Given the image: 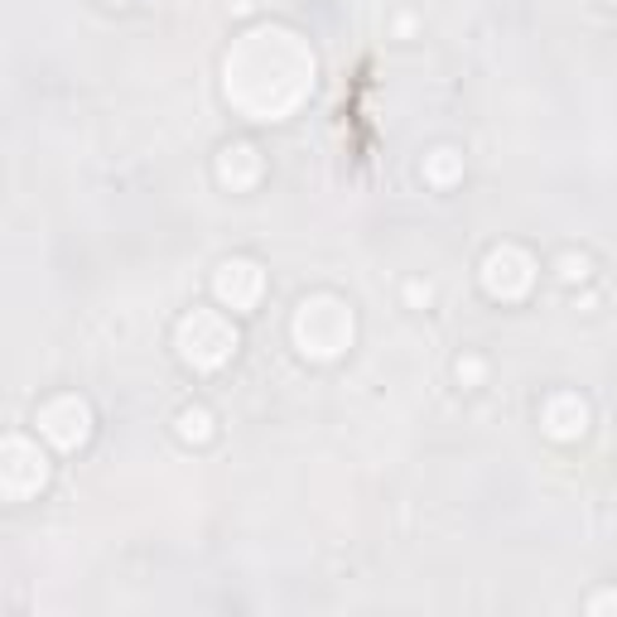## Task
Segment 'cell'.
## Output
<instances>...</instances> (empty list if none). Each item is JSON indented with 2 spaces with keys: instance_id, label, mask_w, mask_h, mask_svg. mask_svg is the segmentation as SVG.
<instances>
[{
  "instance_id": "obj_6",
  "label": "cell",
  "mask_w": 617,
  "mask_h": 617,
  "mask_svg": "<svg viewBox=\"0 0 617 617\" xmlns=\"http://www.w3.org/2000/svg\"><path fill=\"white\" fill-rule=\"evenodd\" d=\"M35 424H39V434L49 439L53 449L72 453V449H82V444H87V434H92V405H87L82 395L63 391V395H53V401H43V405H39Z\"/></svg>"
},
{
  "instance_id": "obj_5",
  "label": "cell",
  "mask_w": 617,
  "mask_h": 617,
  "mask_svg": "<svg viewBox=\"0 0 617 617\" xmlns=\"http://www.w3.org/2000/svg\"><path fill=\"white\" fill-rule=\"evenodd\" d=\"M531 285H536V261H531L526 246L502 242V246H492V252L482 256V290H488L492 300L517 304V300L531 295Z\"/></svg>"
},
{
  "instance_id": "obj_7",
  "label": "cell",
  "mask_w": 617,
  "mask_h": 617,
  "mask_svg": "<svg viewBox=\"0 0 617 617\" xmlns=\"http://www.w3.org/2000/svg\"><path fill=\"white\" fill-rule=\"evenodd\" d=\"M213 295L223 300L232 314H246V308H256L261 295H266V271L246 256H232L213 271Z\"/></svg>"
},
{
  "instance_id": "obj_16",
  "label": "cell",
  "mask_w": 617,
  "mask_h": 617,
  "mask_svg": "<svg viewBox=\"0 0 617 617\" xmlns=\"http://www.w3.org/2000/svg\"><path fill=\"white\" fill-rule=\"evenodd\" d=\"M227 6L237 10V14H246V10H252V0H227Z\"/></svg>"
},
{
  "instance_id": "obj_2",
  "label": "cell",
  "mask_w": 617,
  "mask_h": 617,
  "mask_svg": "<svg viewBox=\"0 0 617 617\" xmlns=\"http://www.w3.org/2000/svg\"><path fill=\"white\" fill-rule=\"evenodd\" d=\"M290 333H295V347L304 352L308 362H333V358H343V352L352 347L358 319H352L347 300H337V295H308V300H300Z\"/></svg>"
},
{
  "instance_id": "obj_11",
  "label": "cell",
  "mask_w": 617,
  "mask_h": 617,
  "mask_svg": "<svg viewBox=\"0 0 617 617\" xmlns=\"http://www.w3.org/2000/svg\"><path fill=\"white\" fill-rule=\"evenodd\" d=\"M174 430H179L184 444H208V439H213V410H208V405H188V410H179Z\"/></svg>"
},
{
  "instance_id": "obj_12",
  "label": "cell",
  "mask_w": 617,
  "mask_h": 617,
  "mask_svg": "<svg viewBox=\"0 0 617 617\" xmlns=\"http://www.w3.org/2000/svg\"><path fill=\"white\" fill-rule=\"evenodd\" d=\"M589 256H584V252H565L560 261H555V275H560V281L565 285H579V281H589Z\"/></svg>"
},
{
  "instance_id": "obj_17",
  "label": "cell",
  "mask_w": 617,
  "mask_h": 617,
  "mask_svg": "<svg viewBox=\"0 0 617 617\" xmlns=\"http://www.w3.org/2000/svg\"><path fill=\"white\" fill-rule=\"evenodd\" d=\"M613 6H617V0H613Z\"/></svg>"
},
{
  "instance_id": "obj_4",
  "label": "cell",
  "mask_w": 617,
  "mask_h": 617,
  "mask_svg": "<svg viewBox=\"0 0 617 617\" xmlns=\"http://www.w3.org/2000/svg\"><path fill=\"white\" fill-rule=\"evenodd\" d=\"M49 482V459L29 434H6L0 444V492L6 502H25Z\"/></svg>"
},
{
  "instance_id": "obj_9",
  "label": "cell",
  "mask_w": 617,
  "mask_h": 617,
  "mask_svg": "<svg viewBox=\"0 0 617 617\" xmlns=\"http://www.w3.org/2000/svg\"><path fill=\"white\" fill-rule=\"evenodd\" d=\"M261 169H266V159H261L256 145H223V155H217V179H223V188H232V194H246V188H256Z\"/></svg>"
},
{
  "instance_id": "obj_15",
  "label": "cell",
  "mask_w": 617,
  "mask_h": 617,
  "mask_svg": "<svg viewBox=\"0 0 617 617\" xmlns=\"http://www.w3.org/2000/svg\"><path fill=\"white\" fill-rule=\"evenodd\" d=\"M430 300H434L430 281H405V304H410V308H424Z\"/></svg>"
},
{
  "instance_id": "obj_13",
  "label": "cell",
  "mask_w": 617,
  "mask_h": 617,
  "mask_svg": "<svg viewBox=\"0 0 617 617\" xmlns=\"http://www.w3.org/2000/svg\"><path fill=\"white\" fill-rule=\"evenodd\" d=\"M453 372H459V381H463V386H478L488 366H482V358H473V352H468V358H459V362H453Z\"/></svg>"
},
{
  "instance_id": "obj_3",
  "label": "cell",
  "mask_w": 617,
  "mask_h": 617,
  "mask_svg": "<svg viewBox=\"0 0 617 617\" xmlns=\"http://www.w3.org/2000/svg\"><path fill=\"white\" fill-rule=\"evenodd\" d=\"M174 347H179V358L194 372H217L237 352V329L217 308H188L179 319V329H174Z\"/></svg>"
},
{
  "instance_id": "obj_1",
  "label": "cell",
  "mask_w": 617,
  "mask_h": 617,
  "mask_svg": "<svg viewBox=\"0 0 617 617\" xmlns=\"http://www.w3.org/2000/svg\"><path fill=\"white\" fill-rule=\"evenodd\" d=\"M314 49L285 25H256L223 58V92L252 121H285L314 92Z\"/></svg>"
},
{
  "instance_id": "obj_8",
  "label": "cell",
  "mask_w": 617,
  "mask_h": 617,
  "mask_svg": "<svg viewBox=\"0 0 617 617\" xmlns=\"http://www.w3.org/2000/svg\"><path fill=\"white\" fill-rule=\"evenodd\" d=\"M540 430L555 444H579L589 434V401L579 391H550L546 405H540Z\"/></svg>"
},
{
  "instance_id": "obj_14",
  "label": "cell",
  "mask_w": 617,
  "mask_h": 617,
  "mask_svg": "<svg viewBox=\"0 0 617 617\" xmlns=\"http://www.w3.org/2000/svg\"><path fill=\"white\" fill-rule=\"evenodd\" d=\"M584 613H589V617L617 613V589H598V594H589V604H584Z\"/></svg>"
},
{
  "instance_id": "obj_10",
  "label": "cell",
  "mask_w": 617,
  "mask_h": 617,
  "mask_svg": "<svg viewBox=\"0 0 617 617\" xmlns=\"http://www.w3.org/2000/svg\"><path fill=\"white\" fill-rule=\"evenodd\" d=\"M463 179V155L453 150V145H439V150L424 155V184L434 188H453Z\"/></svg>"
}]
</instances>
